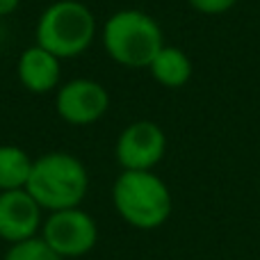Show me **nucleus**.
<instances>
[{"label": "nucleus", "instance_id": "nucleus-4", "mask_svg": "<svg viewBox=\"0 0 260 260\" xmlns=\"http://www.w3.org/2000/svg\"><path fill=\"white\" fill-rule=\"evenodd\" d=\"M112 206L128 226L155 231L171 217L174 199L155 171H121L112 185Z\"/></svg>", "mask_w": 260, "mask_h": 260}, {"label": "nucleus", "instance_id": "nucleus-11", "mask_svg": "<svg viewBox=\"0 0 260 260\" xmlns=\"http://www.w3.org/2000/svg\"><path fill=\"white\" fill-rule=\"evenodd\" d=\"M35 157L16 144H0V192L25 189Z\"/></svg>", "mask_w": 260, "mask_h": 260}, {"label": "nucleus", "instance_id": "nucleus-14", "mask_svg": "<svg viewBox=\"0 0 260 260\" xmlns=\"http://www.w3.org/2000/svg\"><path fill=\"white\" fill-rule=\"evenodd\" d=\"M18 5H21V0H0V18L12 16L18 9Z\"/></svg>", "mask_w": 260, "mask_h": 260}, {"label": "nucleus", "instance_id": "nucleus-13", "mask_svg": "<svg viewBox=\"0 0 260 260\" xmlns=\"http://www.w3.org/2000/svg\"><path fill=\"white\" fill-rule=\"evenodd\" d=\"M187 5L199 14L219 16V14H226L229 9H233L238 5V0H187Z\"/></svg>", "mask_w": 260, "mask_h": 260}, {"label": "nucleus", "instance_id": "nucleus-12", "mask_svg": "<svg viewBox=\"0 0 260 260\" xmlns=\"http://www.w3.org/2000/svg\"><path fill=\"white\" fill-rule=\"evenodd\" d=\"M3 260H64V258L59 256V253H55L53 249L37 235V238L25 240V242L12 244Z\"/></svg>", "mask_w": 260, "mask_h": 260}, {"label": "nucleus", "instance_id": "nucleus-10", "mask_svg": "<svg viewBox=\"0 0 260 260\" xmlns=\"http://www.w3.org/2000/svg\"><path fill=\"white\" fill-rule=\"evenodd\" d=\"M192 59L178 46H169L165 44L162 50L153 57V62L148 64V73L151 78L157 82L160 87H167V89H180L189 82L192 78Z\"/></svg>", "mask_w": 260, "mask_h": 260}, {"label": "nucleus", "instance_id": "nucleus-3", "mask_svg": "<svg viewBox=\"0 0 260 260\" xmlns=\"http://www.w3.org/2000/svg\"><path fill=\"white\" fill-rule=\"evenodd\" d=\"M99 37V21L82 0H55L35 23V44L59 59H76Z\"/></svg>", "mask_w": 260, "mask_h": 260}, {"label": "nucleus", "instance_id": "nucleus-5", "mask_svg": "<svg viewBox=\"0 0 260 260\" xmlns=\"http://www.w3.org/2000/svg\"><path fill=\"white\" fill-rule=\"evenodd\" d=\"M39 238L64 260L87 256L99 242V224L82 208L48 212Z\"/></svg>", "mask_w": 260, "mask_h": 260}, {"label": "nucleus", "instance_id": "nucleus-6", "mask_svg": "<svg viewBox=\"0 0 260 260\" xmlns=\"http://www.w3.org/2000/svg\"><path fill=\"white\" fill-rule=\"evenodd\" d=\"M110 110V91L94 78H71L55 89V112L69 126H91Z\"/></svg>", "mask_w": 260, "mask_h": 260}, {"label": "nucleus", "instance_id": "nucleus-1", "mask_svg": "<svg viewBox=\"0 0 260 260\" xmlns=\"http://www.w3.org/2000/svg\"><path fill=\"white\" fill-rule=\"evenodd\" d=\"M103 50L114 64L126 69H148L165 46L160 23L144 9H117L99 32Z\"/></svg>", "mask_w": 260, "mask_h": 260}, {"label": "nucleus", "instance_id": "nucleus-2", "mask_svg": "<svg viewBox=\"0 0 260 260\" xmlns=\"http://www.w3.org/2000/svg\"><path fill=\"white\" fill-rule=\"evenodd\" d=\"M25 189L48 212L80 208L89 192V171L73 153L50 151L35 157Z\"/></svg>", "mask_w": 260, "mask_h": 260}, {"label": "nucleus", "instance_id": "nucleus-7", "mask_svg": "<svg viewBox=\"0 0 260 260\" xmlns=\"http://www.w3.org/2000/svg\"><path fill=\"white\" fill-rule=\"evenodd\" d=\"M167 153V135L155 121L137 119L119 133L114 157L121 171H153Z\"/></svg>", "mask_w": 260, "mask_h": 260}, {"label": "nucleus", "instance_id": "nucleus-8", "mask_svg": "<svg viewBox=\"0 0 260 260\" xmlns=\"http://www.w3.org/2000/svg\"><path fill=\"white\" fill-rule=\"evenodd\" d=\"M44 208L30 197L27 189L0 192V240L18 244L41 233Z\"/></svg>", "mask_w": 260, "mask_h": 260}, {"label": "nucleus", "instance_id": "nucleus-9", "mask_svg": "<svg viewBox=\"0 0 260 260\" xmlns=\"http://www.w3.org/2000/svg\"><path fill=\"white\" fill-rule=\"evenodd\" d=\"M16 80L35 96L50 94L62 85V59L37 44L27 46L16 59Z\"/></svg>", "mask_w": 260, "mask_h": 260}]
</instances>
